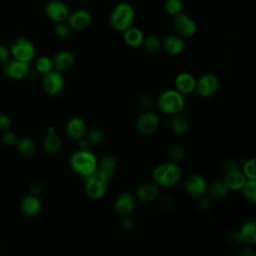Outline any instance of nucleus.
<instances>
[{"label":"nucleus","instance_id":"obj_23","mask_svg":"<svg viewBox=\"0 0 256 256\" xmlns=\"http://www.w3.org/2000/svg\"><path fill=\"white\" fill-rule=\"evenodd\" d=\"M20 209L25 216L33 217L40 212L41 202L36 195L30 194L22 199L20 203Z\"/></svg>","mask_w":256,"mask_h":256},{"label":"nucleus","instance_id":"obj_10","mask_svg":"<svg viewBox=\"0 0 256 256\" xmlns=\"http://www.w3.org/2000/svg\"><path fill=\"white\" fill-rule=\"evenodd\" d=\"M208 184L203 176L200 174H190L185 177L183 181V188L185 192L193 197H199L205 194Z\"/></svg>","mask_w":256,"mask_h":256},{"label":"nucleus","instance_id":"obj_7","mask_svg":"<svg viewBox=\"0 0 256 256\" xmlns=\"http://www.w3.org/2000/svg\"><path fill=\"white\" fill-rule=\"evenodd\" d=\"M219 89V80L216 75L206 73L196 79L194 92L203 98L213 96Z\"/></svg>","mask_w":256,"mask_h":256},{"label":"nucleus","instance_id":"obj_28","mask_svg":"<svg viewBox=\"0 0 256 256\" xmlns=\"http://www.w3.org/2000/svg\"><path fill=\"white\" fill-rule=\"evenodd\" d=\"M16 147L19 154L25 158H31L36 153V145L29 137H22L16 141Z\"/></svg>","mask_w":256,"mask_h":256},{"label":"nucleus","instance_id":"obj_46","mask_svg":"<svg viewBox=\"0 0 256 256\" xmlns=\"http://www.w3.org/2000/svg\"><path fill=\"white\" fill-rule=\"evenodd\" d=\"M172 199L168 196H162L160 197L159 199V206L162 208V209H165V210H168L172 207Z\"/></svg>","mask_w":256,"mask_h":256},{"label":"nucleus","instance_id":"obj_44","mask_svg":"<svg viewBox=\"0 0 256 256\" xmlns=\"http://www.w3.org/2000/svg\"><path fill=\"white\" fill-rule=\"evenodd\" d=\"M120 225L123 229L125 230H130L134 227V221L132 220V218L130 217V215L128 216H122L121 217V221H120Z\"/></svg>","mask_w":256,"mask_h":256},{"label":"nucleus","instance_id":"obj_2","mask_svg":"<svg viewBox=\"0 0 256 256\" xmlns=\"http://www.w3.org/2000/svg\"><path fill=\"white\" fill-rule=\"evenodd\" d=\"M98 159L88 149H79L69 158L70 168L83 178L91 175L97 169Z\"/></svg>","mask_w":256,"mask_h":256},{"label":"nucleus","instance_id":"obj_14","mask_svg":"<svg viewBox=\"0 0 256 256\" xmlns=\"http://www.w3.org/2000/svg\"><path fill=\"white\" fill-rule=\"evenodd\" d=\"M45 14L55 23L62 22L65 21L69 15V8L63 1L52 0L46 4Z\"/></svg>","mask_w":256,"mask_h":256},{"label":"nucleus","instance_id":"obj_18","mask_svg":"<svg viewBox=\"0 0 256 256\" xmlns=\"http://www.w3.org/2000/svg\"><path fill=\"white\" fill-rule=\"evenodd\" d=\"M53 67L59 72H65L70 70L75 62L74 55L68 50H60L56 52L52 59Z\"/></svg>","mask_w":256,"mask_h":256},{"label":"nucleus","instance_id":"obj_25","mask_svg":"<svg viewBox=\"0 0 256 256\" xmlns=\"http://www.w3.org/2000/svg\"><path fill=\"white\" fill-rule=\"evenodd\" d=\"M123 39L128 46L136 48L142 45L144 34L139 28L131 26L123 32Z\"/></svg>","mask_w":256,"mask_h":256},{"label":"nucleus","instance_id":"obj_32","mask_svg":"<svg viewBox=\"0 0 256 256\" xmlns=\"http://www.w3.org/2000/svg\"><path fill=\"white\" fill-rule=\"evenodd\" d=\"M85 136H86L89 144H92V145H100L105 139V134L100 128L89 129L86 132Z\"/></svg>","mask_w":256,"mask_h":256},{"label":"nucleus","instance_id":"obj_6","mask_svg":"<svg viewBox=\"0 0 256 256\" xmlns=\"http://www.w3.org/2000/svg\"><path fill=\"white\" fill-rule=\"evenodd\" d=\"M9 51L10 55H12L14 59L27 63H29L35 55V47L33 43L29 39L24 37H19L15 39L12 42Z\"/></svg>","mask_w":256,"mask_h":256},{"label":"nucleus","instance_id":"obj_43","mask_svg":"<svg viewBox=\"0 0 256 256\" xmlns=\"http://www.w3.org/2000/svg\"><path fill=\"white\" fill-rule=\"evenodd\" d=\"M29 189H30V193H31V194L37 196V195H39L40 193H42V191H43V189H44V186H43V184H42L41 182H39V181H34V182H32V183L30 184Z\"/></svg>","mask_w":256,"mask_h":256},{"label":"nucleus","instance_id":"obj_24","mask_svg":"<svg viewBox=\"0 0 256 256\" xmlns=\"http://www.w3.org/2000/svg\"><path fill=\"white\" fill-rule=\"evenodd\" d=\"M222 180L225 183V185L228 187L229 190L237 191L242 188V186L246 182L247 178L244 176L242 171L237 169V170H233V171L224 173V177Z\"/></svg>","mask_w":256,"mask_h":256},{"label":"nucleus","instance_id":"obj_21","mask_svg":"<svg viewBox=\"0 0 256 256\" xmlns=\"http://www.w3.org/2000/svg\"><path fill=\"white\" fill-rule=\"evenodd\" d=\"M62 146V141L53 127H48L46 135L43 139V148L49 154H56Z\"/></svg>","mask_w":256,"mask_h":256},{"label":"nucleus","instance_id":"obj_5","mask_svg":"<svg viewBox=\"0 0 256 256\" xmlns=\"http://www.w3.org/2000/svg\"><path fill=\"white\" fill-rule=\"evenodd\" d=\"M84 181L85 193L89 198L93 200H98L106 194L109 179L101 175L98 171H95L91 175L84 178Z\"/></svg>","mask_w":256,"mask_h":256},{"label":"nucleus","instance_id":"obj_36","mask_svg":"<svg viewBox=\"0 0 256 256\" xmlns=\"http://www.w3.org/2000/svg\"><path fill=\"white\" fill-rule=\"evenodd\" d=\"M242 173L247 179H256V170H255V159H247L242 165Z\"/></svg>","mask_w":256,"mask_h":256},{"label":"nucleus","instance_id":"obj_20","mask_svg":"<svg viewBox=\"0 0 256 256\" xmlns=\"http://www.w3.org/2000/svg\"><path fill=\"white\" fill-rule=\"evenodd\" d=\"M117 169V159L113 155H105L102 156L97 161V169L101 175L106 177L107 179H112Z\"/></svg>","mask_w":256,"mask_h":256},{"label":"nucleus","instance_id":"obj_19","mask_svg":"<svg viewBox=\"0 0 256 256\" xmlns=\"http://www.w3.org/2000/svg\"><path fill=\"white\" fill-rule=\"evenodd\" d=\"M196 84L195 77L189 72H181L179 73L174 80L175 89L183 94H190L194 92Z\"/></svg>","mask_w":256,"mask_h":256},{"label":"nucleus","instance_id":"obj_15","mask_svg":"<svg viewBox=\"0 0 256 256\" xmlns=\"http://www.w3.org/2000/svg\"><path fill=\"white\" fill-rule=\"evenodd\" d=\"M134 196L142 203H150L159 198V186L154 182H145L136 189Z\"/></svg>","mask_w":256,"mask_h":256},{"label":"nucleus","instance_id":"obj_37","mask_svg":"<svg viewBox=\"0 0 256 256\" xmlns=\"http://www.w3.org/2000/svg\"><path fill=\"white\" fill-rule=\"evenodd\" d=\"M70 26L68 25V23H65V21L62 22H57L55 27H54V33L60 37V38H64L67 37L70 33Z\"/></svg>","mask_w":256,"mask_h":256},{"label":"nucleus","instance_id":"obj_8","mask_svg":"<svg viewBox=\"0 0 256 256\" xmlns=\"http://www.w3.org/2000/svg\"><path fill=\"white\" fill-rule=\"evenodd\" d=\"M160 124V118L158 114L152 111L142 112L136 120V130L143 136H148L154 133Z\"/></svg>","mask_w":256,"mask_h":256},{"label":"nucleus","instance_id":"obj_3","mask_svg":"<svg viewBox=\"0 0 256 256\" xmlns=\"http://www.w3.org/2000/svg\"><path fill=\"white\" fill-rule=\"evenodd\" d=\"M135 17L134 8L127 2H120L116 4L109 17L111 27L119 32H124L132 26Z\"/></svg>","mask_w":256,"mask_h":256},{"label":"nucleus","instance_id":"obj_22","mask_svg":"<svg viewBox=\"0 0 256 256\" xmlns=\"http://www.w3.org/2000/svg\"><path fill=\"white\" fill-rule=\"evenodd\" d=\"M162 48L170 55H178L184 49V41L180 35L169 34L162 40Z\"/></svg>","mask_w":256,"mask_h":256},{"label":"nucleus","instance_id":"obj_42","mask_svg":"<svg viewBox=\"0 0 256 256\" xmlns=\"http://www.w3.org/2000/svg\"><path fill=\"white\" fill-rule=\"evenodd\" d=\"M237 169H239V166L234 160H225L221 165V170L224 173L233 171V170H237Z\"/></svg>","mask_w":256,"mask_h":256},{"label":"nucleus","instance_id":"obj_26","mask_svg":"<svg viewBox=\"0 0 256 256\" xmlns=\"http://www.w3.org/2000/svg\"><path fill=\"white\" fill-rule=\"evenodd\" d=\"M239 231L244 243L254 244L256 242V222L254 219L245 221Z\"/></svg>","mask_w":256,"mask_h":256},{"label":"nucleus","instance_id":"obj_11","mask_svg":"<svg viewBox=\"0 0 256 256\" xmlns=\"http://www.w3.org/2000/svg\"><path fill=\"white\" fill-rule=\"evenodd\" d=\"M2 71L8 78L20 80L29 75V63L13 58V60H7L3 63Z\"/></svg>","mask_w":256,"mask_h":256},{"label":"nucleus","instance_id":"obj_17","mask_svg":"<svg viewBox=\"0 0 256 256\" xmlns=\"http://www.w3.org/2000/svg\"><path fill=\"white\" fill-rule=\"evenodd\" d=\"M65 132L68 138L74 141H78L86 135V123L80 117H72L67 121L65 125Z\"/></svg>","mask_w":256,"mask_h":256},{"label":"nucleus","instance_id":"obj_38","mask_svg":"<svg viewBox=\"0 0 256 256\" xmlns=\"http://www.w3.org/2000/svg\"><path fill=\"white\" fill-rule=\"evenodd\" d=\"M227 241L232 246H238V245L242 244L243 240H242V237H241L239 229L238 230L230 231L228 233V235H227Z\"/></svg>","mask_w":256,"mask_h":256},{"label":"nucleus","instance_id":"obj_40","mask_svg":"<svg viewBox=\"0 0 256 256\" xmlns=\"http://www.w3.org/2000/svg\"><path fill=\"white\" fill-rule=\"evenodd\" d=\"M2 141L6 145H13V144H16L17 138H16V135L14 132L6 130V131H4V133L2 135Z\"/></svg>","mask_w":256,"mask_h":256},{"label":"nucleus","instance_id":"obj_27","mask_svg":"<svg viewBox=\"0 0 256 256\" xmlns=\"http://www.w3.org/2000/svg\"><path fill=\"white\" fill-rule=\"evenodd\" d=\"M172 119L170 122L171 129L176 134H184L189 130L190 127V121L188 117L184 114L178 113L175 115H172Z\"/></svg>","mask_w":256,"mask_h":256},{"label":"nucleus","instance_id":"obj_39","mask_svg":"<svg viewBox=\"0 0 256 256\" xmlns=\"http://www.w3.org/2000/svg\"><path fill=\"white\" fill-rule=\"evenodd\" d=\"M196 208H198V210L202 212L208 211L210 208V201L207 198L203 197V195L199 196L197 197V200H196Z\"/></svg>","mask_w":256,"mask_h":256},{"label":"nucleus","instance_id":"obj_4","mask_svg":"<svg viewBox=\"0 0 256 256\" xmlns=\"http://www.w3.org/2000/svg\"><path fill=\"white\" fill-rule=\"evenodd\" d=\"M157 105L160 111L164 114L175 115L183 111L185 100L183 95L176 89H168L159 95Z\"/></svg>","mask_w":256,"mask_h":256},{"label":"nucleus","instance_id":"obj_47","mask_svg":"<svg viewBox=\"0 0 256 256\" xmlns=\"http://www.w3.org/2000/svg\"><path fill=\"white\" fill-rule=\"evenodd\" d=\"M9 56H10L9 49L6 46L0 44V64L5 63L9 59Z\"/></svg>","mask_w":256,"mask_h":256},{"label":"nucleus","instance_id":"obj_48","mask_svg":"<svg viewBox=\"0 0 256 256\" xmlns=\"http://www.w3.org/2000/svg\"><path fill=\"white\" fill-rule=\"evenodd\" d=\"M78 146H79V149H88V146H89V142L86 138V136H84L83 138L79 139L78 140Z\"/></svg>","mask_w":256,"mask_h":256},{"label":"nucleus","instance_id":"obj_31","mask_svg":"<svg viewBox=\"0 0 256 256\" xmlns=\"http://www.w3.org/2000/svg\"><path fill=\"white\" fill-rule=\"evenodd\" d=\"M142 45L146 51L150 53H155L158 52L162 47V40L157 35L151 34L144 37Z\"/></svg>","mask_w":256,"mask_h":256},{"label":"nucleus","instance_id":"obj_29","mask_svg":"<svg viewBox=\"0 0 256 256\" xmlns=\"http://www.w3.org/2000/svg\"><path fill=\"white\" fill-rule=\"evenodd\" d=\"M207 190L209 192V195L215 199V200H222L227 197L229 194V189L223 182V180H216L213 181L208 187Z\"/></svg>","mask_w":256,"mask_h":256},{"label":"nucleus","instance_id":"obj_16","mask_svg":"<svg viewBox=\"0 0 256 256\" xmlns=\"http://www.w3.org/2000/svg\"><path fill=\"white\" fill-rule=\"evenodd\" d=\"M68 25L73 30H84L86 29L92 21L91 14L85 9H76L72 13H69L68 17Z\"/></svg>","mask_w":256,"mask_h":256},{"label":"nucleus","instance_id":"obj_30","mask_svg":"<svg viewBox=\"0 0 256 256\" xmlns=\"http://www.w3.org/2000/svg\"><path fill=\"white\" fill-rule=\"evenodd\" d=\"M245 200L251 204L256 202V179H247L240 189Z\"/></svg>","mask_w":256,"mask_h":256},{"label":"nucleus","instance_id":"obj_12","mask_svg":"<svg viewBox=\"0 0 256 256\" xmlns=\"http://www.w3.org/2000/svg\"><path fill=\"white\" fill-rule=\"evenodd\" d=\"M136 206V198L129 192H122L119 194L113 203V209L119 216L131 215Z\"/></svg>","mask_w":256,"mask_h":256},{"label":"nucleus","instance_id":"obj_1","mask_svg":"<svg viewBox=\"0 0 256 256\" xmlns=\"http://www.w3.org/2000/svg\"><path fill=\"white\" fill-rule=\"evenodd\" d=\"M153 182L160 187H172L182 178V169L173 161L157 165L152 171Z\"/></svg>","mask_w":256,"mask_h":256},{"label":"nucleus","instance_id":"obj_33","mask_svg":"<svg viewBox=\"0 0 256 256\" xmlns=\"http://www.w3.org/2000/svg\"><path fill=\"white\" fill-rule=\"evenodd\" d=\"M168 154H169V157H170L171 161H173L175 163H178V164L180 162H182L186 157L185 149L181 145H178V144L172 145L169 148Z\"/></svg>","mask_w":256,"mask_h":256},{"label":"nucleus","instance_id":"obj_13","mask_svg":"<svg viewBox=\"0 0 256 256\" xmlns=\"http://www.w3.org/2000/svg\"><path fill=\"white\" fill-rule=\"evenodd\" d=\"M173 26L178 35L180 36L190 37L194 35L197 31V25L194 19L182 12L174 16Z\"/></svg>","mask_w":256,"mask_h":256},{"label":"nucleus","instance_id":"obj_34","mask_svg":"<svg viewBox=\"0 0 256 256\" xmlns=\"http://www.w3.org/2000/svg\"><path fill=\"white\" fill-rule=\"evenodd\" d=\"M53 69V62L47 56H41L36 60V70L41 74H45Z\"/></svg>","mask_w":256,"mask_h":256},{"label":"nucleus","instance_id":"obj_41","mask_svg":"<svg viewBox=\"0 0 256 256\" xmlns=\"http://www.w3.org/2000/svg\"><path fill=\"white\" fill-rule=\"evenodd\" d=\"M11 126V119L5 113H0V131L4 132Z\"/></svg>","mask_w":256,"mask_h":256},{"label":"nucleus","instance_id":"obj_35","mask_svg":"<svg viewBox=\"0 0 256 256\" xmlns=\"http://www.w3.org/2000/svg\"><path fill=\"white\" fill-rule=\"evenodd\" d=\"M183 10V2L181 0H166L165 11L172 16L181 13Z\"/></svg>","mask_w":256,"mask_h":256},{"label":"nucleus","instance_id":"obj_9","mask_svg":"<svg viewBox=\"0 0 256 256\" xmlns=\"http://www.w3.org/2000/svg\"><path fill=\"white\" fill-rule=\"evenodd\" d=\"M43 75L42 86L47 94L58 95L63 91L65 83L61 72L57 70H51Z\"/></svg>","mask_w":256,"mask_h":256},{"label":"nucleus","instance_id":"obj_45","mask_svg":"<svg viewBox=\"0 0 256 256\" xmlns=\"http://www.w3.org/2000/svg\"><path fill=\"white\" fill-rule=\"evenodd\" d=\"M139 103H140L141 107H143V108H150L153 105V99L150 95L144 94L140 97Z\"/></svg>","mask_w":256,"mask_h":256}]
</instances>
